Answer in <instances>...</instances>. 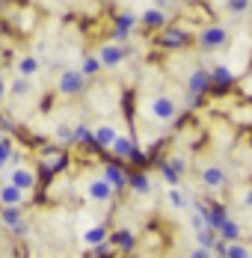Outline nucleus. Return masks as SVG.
I'll list each match as a JSON object with an SVG mask.
<instances>
[{"mask_svg": "<svg viewBox=\"0 0 252 258\" xmlns=\"http://www.w3.org/2000/svg\"><path fill=\"white\" fill-rule=\"evenodd\" d=\"M0 223H3L12 234H27L24 217H21L18 205H3V211H0Z\"/></svg>", "mask_w": 252, "mask_h": 258, "instance_id": "obj_1", "label": "nucleus"}, {"mask_svg": "<svg viewBox=\"0 0 252 258\" xmlns=\"http://www.w3.org/2000/svg\"><path fill=\"white\" fill-rule=\"evenodd\" d=\"M56 89H59L62 95H77V92L83 89V72H75V69L62 72L59 80H56Z\"/></svg>", "mask_w": 252, "mask_h": 258, "instance_id": "obj_2", "label": "nucleus"}, {"mask_svg": "<svg viewBox=\"0 0 252 258\" xmlns=\"http://www.w3.org/2000/svg\"><path fill=\"white\" fill-rule=\"evenodd\" d=\"M178 107L172 98H166V95H160V98H154L151 101V116L154 119H160V122H169V119H175Z\"/></svg>", "mask_w": 252, "mask_h": 258, "instance_id": "obj_3", "label": "nucleus"}, {"mask_svg": "<svg viewBox=\"0 0 252 258\" xmlns=\"http://www.w3.org/2000/svg\"><path fill=\"white\" fill-rule=\"evenodd\" d=\"M86 196H89L92 202H110L113 187H110L104 178H89L86 181Z\"/></svg>", "mask_w": 252, "mask_h": 258, "instance_id": "obj_4", "label": "nucleus"}, {"mask_svg": "<svg viewBox=\"0 0 252 258\" xmlns=\"http://www.w3.org/2000/svg\"><path fill=\"white\" fill-rule=\"evenodd\" d=\"M226 39H228V30H223V27H208V30L199 33L202 48H220V45H226Z\"/></svg>", "mask_w": 252, "mask_h": 258, "instance_id": "obj_5", "label": "nucleus"}, {"mask_svg": "<svg viewBox=\"0 0 252 258\" xmlns=\"http://www.w3.org/2000/svg\"><path fill=\"white\" fill-rule=\"evenodd\" d=\"M98 59H101V66L104 69H116L122 59H125V51L122 48H116V45H104L98 51Z\"/></svg>", "mask_w": 252, "mask_h": 258, "instance_id": "obj_6", "label": "nucleus"}, {"mask_svg": "<svg viewBox=\"0 0 252 258\" xmlns=\"http://www.w3.org/2000/svg\"><path fill=\"white\" fill-rule=\"evenodd\" d=\"M9 184H15V187H21V190H33V184H36V175L27 169V166H15L12 172H9Z\"/></svg>", "mask_w": 252, "mask_h": 258, "instance_id": "obj_7", "label": "nucleus"}, {"mask_svg": "<svg viewBox=\"0 0 252 258\" xmlns=\"http://www.w3.org/2000/svg\"><path fill=\"white\" fill-rule=\"evenodd\" d=\"M134 24H137V15H134V12L119 15V18H116V30H113L116 42H125V39H131V30H134Z\"/></svg>", "mask_w": 252, "mask_h": 258, "instance_id": "obj_8", "label": "nucleus"}, {"mask_svg": "<svg viewBox=\"0 0 252 258\" xmlns=\"http://www.w3.org/2000/svg\"><path fill=\"white\" fill-rule=\"evenodd\" d=\"M104 181L113 187V190H122L128 184V172L122 166H116V163H110V166H104Z\"/></svg>", "mask_w": 252, "mask_h": 258, "instance_id": "obj_9", "label": "nucleus"}, {"mask_svg": "<svg viewBox=\"0 0 252 258\" xmlns=\"http://www.w3.org/2000/svg\"><path fill=\"white\" fill-rule=\"evenodd\" d=\"M211 83H214V80H211V72H205V69H196V72L190 75V80H187V89H190V92H199V95H202V92H205Z\"/></svg>", "mask_w": 252, "mask_h": 258, "instance_id": "obj_10", "label": "nucleus"}, {"mask_svg": "<svg viewBox=\"0 0 252 258\" xmlns=\"http://www.w3.org/2000/svg\"><path fill=\"white\" fill-rule=\"evenodd\" d=\"M202 184L211 187V190H217V187L226 184V172L220 166H208V169H202Z\"/></svg>", "mask_w": 252, "mask_h": 258, "instance_id": "obj_11", "label": "nucleus"}, {"mask_svg": "<svg viewBox=\"0 0 252 258\" xmlns=\"http://www.w3.org/2000/svg\"><path fill=\"white\" fill-rule=\"evenodd\" d=\"M0 202H3V205H21V202H24V190L15 187V184H6V187L0 190Z\"/></svg>", "mask_w": 252, "mask_h": 258, "instance_id": "obj_12", "label": "nucleus"}, {"mask_svg": "<svg viewBox=\"0 0 252 258\" xmlns=\"http://www.w3.org/2000/svg\"><path fill=\"white\" fill-rule=\"evenodd\" d=\"M116 128H110V125H101V128H95V146L98 149H107V146H113L116 143Z\"/></svg>", "mask_w": 252, "mask_h": 258, "instance_id": "obj_13", "label": "nucleus"}, {"mask_svg": "<svg viewBox=\"0 0 252 258\" xmlns=\"http://www.w3.org/2000/svg\"><path fill=\"white\" fill-rule=\"evenodd\" d=\"M39 69H42L39 56H21V59H18V72H21L24 78H33V75H39Z\"/></svg>", "mask_w": 252, "mask_h": 258, "instance_id": "obj_14", "label": "nucleus"}, {"mask_svg": "<svg viewBox=\"0 0 252 258\" xmlns=\"http://www.w3.org/2000/svg\"><path fill=\"white\" fill-rule=\"evenodd\" d=\"M211 80H214L217 86H231V80H234V72H231L228 66H217V69L211 72Z\"/></svg>", "mask_w": 252, "mask_h": 258, "instance_id": "obj_15", "label": "nucleus"}, {"mask_svg": "<svg viewBox=\"0 0 252 258\" xmlns=\"http://www.w3.org/2000/svg\"><path fill=\"white\" fill-rule=\"evenodd\" d=\"M217 229H214V226H199V229H196V240H199V246H214V243H217Z\"/></svg>", "mask_w": 252, "mask_h": 258, "instance_id": "obj_16", "label": "nucleus"}, {"mask_svg": "<svg viewBox=\"0 0 252 258\" xmlns=\"http://www.w3.org/2000/svg\"><path fill=\"white\" fill-rule=\"evenodd\" d=\"M143 21H146L149 27H163V24H166V12H163L160 6L146 9V12H143Z\"/></svg>", "mask_w": 252, "mask_h": 258, "instance_id": "obj_17", "label": "nucleus"}, {"mask_svg": "<svg viewBox=\"0 0 252 258\" xmlns=\"http://www.w3.org/2000/svg\"><path fill=\"white\" fill-rule=\"evenodd\" d=\"M184 42H187V36H184L181 30H169V33L160 36V45H166V48H178V45H184Z\"/></svg>", "mask_w": 252, "mask_h": 258, "instance_id": "obj_18", "label": "nucleus"}, {"mask_svg": "<svg viewBox=\"0 0 252 258\" xmlns=\"http://www.w3.org/2000/svg\"><path fill=\"white\" fill-rule=\"evenodd\" d=\"M104 237H107L104 226H92V229H86V232H83V243H86V246H95V243H101Z\"/></svg>", "mask_w": 252, "mask_h": 258, "instance_id": "obj_19", "label": "nucleus"}, {"mask_svg": "<svg viewBox=\"0 0 252 258\" xmlns=\"http://www.w3.org/2000/svg\"><path fill=\"white\" fill-rule=\"evenodd\" d=\"M128 184L137 190V193H149L151 190V184H149V178L143 175V172H134V175H128Z\"/></svg>", "mask_w": 252, "mask_h": 258, "instance_id": "obj_20", "label": "nucleus"}, {"mask_svg": "<svg viewBox=\"0 0 252 258\" xmlns=\"http://www.w3.org/2000/svg\"><path fill=\"white\" fill-rule=\"evenodd\" d=\"M113 243H116L119 249H125V252H131V249H134V234L128 232V229H122V232H116V237H113Z\"/></svg>", "mask_w": 252, "mask_h": 258, "instance_id": "obj_21", "label": "nucleus"}, {"mask_svg": "<svg viewBox=\"0 0 252 258\" xmlns=\"http://www.w3.org/2000/svg\"><path fill=\"white\" fill-rule=\"evenodd\" d=\"M220 234H223V240H237V237H240V226L231 223V220H226V223L220 226Z\"/></svg>", "mask_w": 252, "mask_h": 258, "instance_id": "obj_22", "label": "nucleus"}, {"mask_svg": "<svg viewBox=\"0 0 252 258\" xmlns=\"http://www.w3.org/2000/svg\"><path fill=\"white\" fill-rule=\"evenodd\" d=\"M30 89H33V83H30V78H24V75H21L18 80H12V86H9L12 95H27Z\"/></svg>", "mask_w": 252, "mask_h": 258, "instance_id": "obj_23", "label": "nucleus"}, {"mask_svg": "<svg viewBox=\"0 0 252 258\" xmlns=\"http://www.w3.org/2000/svg\"><path fill=\"white\" fill-rule=\"evenodd\" d=\"M113 152H116L119 157H131V152H134V149H131V140H128V137H116Z\"/></svg>", "mask_w": 252, "mask_h": 258, "instance_id": "obj_24", "label": "nucleus"}, {"mask_svg": "<svg viewBox=\"0 0 252 258\" xmlns=\"http://www.w3.org/2000/svg\"><path fill=\"white\" fill-rule=\"evenodd\" d=\"M169 205L172 208H187L190 205V196L181 193V190H169Z\"/></svg>", "mask_w": 252, "mask_h": 258, "instance_id": "obj_25", "label": "nucleus"}, {"mask_svg": "<svg viewBox=\"0 0 252 258\" xmlns=\"http://www.w3.org/2000/svg\"><path fill=\"white\" fill-rule=\"evenodd\" d=\"M62 166H66V155L59 152L56 157H50V160H45V166H42V169H45V172H56V169H62Z\"/></svg>", "mask_w": 252, "mask_h": 258, "instance_id": "obj_26", "label": "nucleus"}, {"mask_svg": "<svg viewBox=\"0 0 252 258\" xmlns=\"http://www.w3.org/2000/svg\"><path fill=\"white\" fill-rule=\"evenodd\" d=\"M160 175L166 178V184H172V187H175V184H178V178H181V175H178L175 169L169 166V160H166V163H160Z\"/></svg>", "mask_w": 252, "mask_h": 258, "instance_id": "obj_27", "label": "nucleus"}, {"mask_svg": "<svg viewBox=\"0 0 252 258\" xmlns=\"http://www.w3.org/2000/svg\"><path fill=\"white\" fill-rule=\"evenodd\" d=\"M226 9L231 12V15H243V12L249 9V0H228Z\"/></svg>", "mask_w": 252, "mask_h": 258, "instance_id": "obj_28", "label": "nucleus"}, {"mask_svg": "<svg viewBox=\"0 0 252 258\" xmlns=\"http://www.w3.org/2000/svg\"><path fill=\"white\" fill-rule=\"evenodd\" d=\"M98 69H101V59H95V56H86V59H83V66H80L83 78H86V75H95Z\"/></svg>", "mask_w": 252, "mask_h": 258, "instance_id": "obj_29", "label": "nucleus"}, {"mask_svg": "<svg viewBox=\"0 0 252 258\" xmlns=\"http://www.w3.org/2000/svg\"><path fill=\"white\" fill-rule=\"evenodd\" d=\"M12 152H15V149H12V143H9V140H0V169H3L6 163H9Z\"/></svg>", "mask_w": 252, "mask_h": 258, "instance_id": "obj_30", "label": "nucleus"}, {"mask_svg": "<svg viewBox=\"0 0 252 258\" xmlns=\"http://www.w3.org/2000/svg\"><path fill=\"white\" fill-rule=\"evenodd\" d=\"M95 137H92V131L86 128V125H75V143H92Z\"/></svg>", "mask_w": 252, "mask_h": 258, "instance_id": "obj_31", "label": "nucleus"}, {"mask_svg": "<svg viewBox=\"0 0 252 258\" xmlns=\"http://www.w3.org/2000/svg\"><path fill=\"white\" fill-rule=\"evenodd\" d=\"M53 137H56L59 143H75V128H69V125H59Z\"/></svg>", "mask_w": 252, "mask_h": 258, "instance_id": "obj_32", "label": "nucleus"}, {"mask_svg": "<svg viewBox=\"0 0 252 258\" xmlns=\"http://www.w3.org/2000/svg\"><path fill=\"white\" fill-rule=\"evenodd\" d=\"M169 166H172V169H175L178 175H181V172L187 169V160H184V157H181V155H175V157H172V160H169Z\"/></svg>", "mask_w": 252, "mask_h": 258, "instance_id": "obj_33", "label": "nucleus"}, {"mask_svg": "<svg viewBox=\"0 0 252 258\" xmlns=\"http://www.w3.org/2000/svg\"><path fill=\"white\" fill-rule=\"evenodd\" d=\"M95 255H107V252H113V246L107 243V240H101V243H95V249H92Z\"/></svg>", "mask_w": 252, "mask_h": 258, "instance_id": "obj_34", "label": "nucleus"}, {"mask_svg": "<svg viewBox=\"0 0 252 258\" xmlns=\"http://www.w3.org/2000/svg\"><path fill=\"white\" fill-rule=\"evenodd\" d=\"M3 95H6V83L0 80V98H3Z\"/></svg>", "mask_w": 252, "mask_h": 258, "instance_id": "obj_35", "label": "nucleus"}, {"mask_svg": "<svg viewBox=\"0 0 252 258\" xmlns=\"http://www.w3.org/2000/svg\"><path fill=\"white\" fill-rule=\"evenodd\" d=\"M243 202H246V205L252 208V190H249V193H246V199H243Z\"/></svg>", "mask_w": 252, "mask_h": 258, "instance_id": "obj_36", "label": "nucleus"}, {"mask_svg": "<svg viewBox=\"0 0 252 258\" xmlns=\"http://www.w3.org/2000/svg\"><path fill=\"white\" fill-rule=\"evenodd\" d=\"M157 6H160V9H163V6H169V0H157Z\"/></svg>", "mask_w": 252, "mask_h": 258, "instance_id": "obj_37", "label": "nucleus"}, {"mask_svg": "<svg viewBox=\"0 0 252 258\" xmlns=\"http://www.w3.org/2000/svg\"><path fill=\"white\" fill-rule=\"evenodd\" d=\"M0 140H3V137H0Z\"/></svg>", "mask_w": 252, "mask_h": 258, "instance_id": "obj_38", "label": "nucleus"}]
</instances>
